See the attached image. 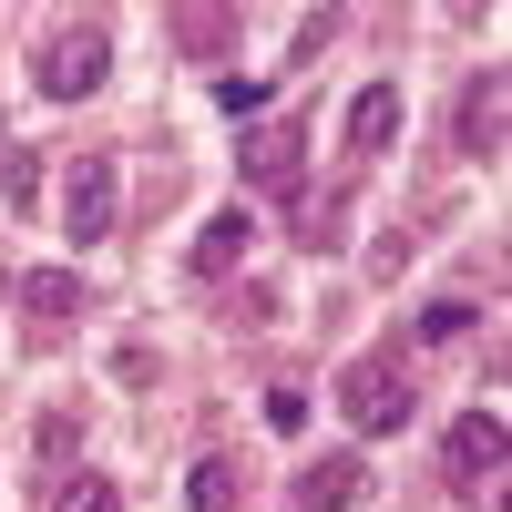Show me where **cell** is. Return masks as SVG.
Segmentation results:
<instances>
[{
	"mask_svg": "<svg viewBox=\"0 0 512 512\" xmlns=\"http://www.w3.org/2000/svg\"><path fill=\"white\" fill-rule=\"evenodd\" d=\"M113 379H123V390H144V379H154V349H144V338H123V349H113Z\"/></svg>",
	"mask_w": 512,
	"mask_h": 512,
	"instance_id": "d6986e66",
	"label": "cell"
},
{
	"mask_svg": "<svg viewBox=\"0 0 512 512\" xmlns=\"http://www.w3.org/2000/svg\"><path fill=\"white\" fill-rule=\"evenodd\" d=\"M52 512H123V492H113L103 472H82V461H72V472L52 482Z\"/></svg>",
	"mask_w": 512,
	"mask_h": 512,
	"instance_id": "4fadbf2b",
	"label": "cell"
},
{
	"mask_svg": "<svg viewBox=\"0 0 512 512\" xmlns=\"http://www.w3.org/2000/svg\"><path fill=\"white\" fill-rule=\"evenodd\" d=\"M287 226H297V246H328V236H338V205H328V195H297Z\"/></svg>",
	"mask_w": 512,
	"mask_h": 512,
	"instance_id": "2e32d148",
	"label": "cell"
},
{
	"mask_svg": "<svg viewBox=\"0 0 512 512\" xmlns=\"http://www.w3.org/2000/svg\"><path fill=\"white\" fill-rule=\"evenodd\" d=\"M246 246H256V216H246V205H226V216L195 226V256H185V267H195V277H226V267H246Z\"/></svg>",
	"mask_w": 512,
	"mask_h": 512,
	"instance_id": "9c48e42d",
	"label": "cell"
},
{
	"mask_svg": "<svg viewBox=\"0 0 512 512\" xmlns=\"http://www.w3.org/2000/svg\"><path fill=\"white\" fill-rule=\"evenodd\" d=\"M338 410H349V431H369V441H400L410 431V369L400 359H349L338 369Z\"/></svg>",
	"mask_w": 512,
	"mask_h": 512,
	"instance_id": "6da1fadb",
	"label": "cell"
},
{
	"mask_svg": "<svg viewBox=\"0 0 512 512\" xmlns=\"http://www.w3.org/2000/svg\"><path fill=\"white\" fill-rule=\"evenodd\" d=\"M185 502H195V512H236V461H195Z\"/></svg>",
	"mask_w": 512,
	"mask_h": 512,
	"instance_id": "5bb4252c",
	"label": "cell"
},
{
	"mask_svg": "<svg viewBox=\"0 0 512 512\" xmlns=\"http://www.w3.org/2000/svg\"><path fill=\"white\" fill-rule=\"evenodd\" d=\"M349 502H369V461L359 451H328V461L297 472V512H349Z\"/></svg>",
	"mask_w": 512,
	"mask_h": 512,
	"instance_id": "52a82bcc",
	"label": "cell"
},
{
	"mask_svg": "<svg viewBox=\"0 0 512 512\" xmlns=\"http://www.w3.org/2000/svg\"><path fill=\"white\" fill-rule=\"evenodd\" d=\"M400 134V82H369V93L349 103V154H379Z\"/></svg>",
	"mask_w": 512,
	"mask_h": 512,
	"instance_id": "8fae6325",
	"label": "cell"
},
{
	"mask_svg": "<svg viewBox=\"0 0 512 512\" xmlns=\"http://www.w3.org/2000/svg\"><path fill=\"white\" fill-rule=\"evenodd\" d=\"M226 41H236V11H226V0H185V11H175V52H195V62H216Z\"/></svg>",
	"mask_w": 512,
	"mask_h": 512,
	"instance_id": "30bf717a",
	"label": "cell"
},
{
	"mask_svg": "<svg viewBox=\"0 0 512 512\" xmlns=\"http://www.w3.org/2000/svg\"><path fill=\"white\" fill-rule=\"evenodd\" d=\"M0 185H11V195H0L11 216H41V205H52V195H41V185H52V164H41L31 144H11V154H0Z\"/></svg>",
	"mask_w": 512,
	"mask_h": 512,
	"instance_id": "7c38bea8",
	"label": "cell"
},
{
	"mask_svg": "<svg viewBox=\"0 0 512 512\" xmlns=\"http://www.w3.org/2000/svg\"><path fill=\"white\" fill-rule=\"evenodd\" d=\"M328 41H338V11H308V21H297V62H318Z\"/></svg>",
	"mask_w": 512,
	"mask_h": 512,
	"instance_id": "ffe728a7",
	"label": "cell"
},
{
	"mask_svg": "<svg viewBox=\"0 0 512 512\" xmlns=\"http://www.w3.org/2000/svg\"><path fill=\"white\" fill-rule=\"evenodd\" d=\"M11 297L31 308V328H72L82 318V277L72 267H11Z\"/></svg>",
	"mask_w": 512,
	"mask_h": 512,
	"instance_id": "ba28073f",
	"label": "cell"
},
{
	"mask_svg": "<svg viewBox=\"0 0 512 512\" xmlns=\"http://www.w3.org/2000/svg\"><path fill=\"white\" fill-rule=\"evenodd\" d=\"M256 103H267V82H256V72H226V82H216V113H256Z\"/></svg>",
	"mask_w": 512,
	"mask_h": 512,
	"instance_id": "ac0fdd59",
	"label": "cell"
},
{
	"mask_svg": "<svg viewBox=\"0 0 512 512\" xmlns=\"http://www.w3.org/2000/svg\"><path fill=\"white\" fill-rule=\"evenodd\" d=\"M72 441H82V420H72V410H41V420H31V451L52 461V472L72 461Z\"/></svg>",
	"mask_w": 512,
	"mask_h": 512,
	"instance_id": "9a60e30c",
	"label": "cell"
},
{
	"mask_svg": "<svg viewBox=\"0 0 512 512\" xmlns=\"http://www.w3.org/2000/svg\"><path fill=\"white\" fill-rule=\"evenodd\" d=\"M472 328V297H441V308H420V338H461Z\"/></svg>",
	"mask_w": 512,
	"mask_h": 512,
	"instance_id": "e0dca14e",
	"label": "cell"
},
{
	"mask_svg": "<svg viewBox=\"0 0 512 512\" xmlns=\"http://www.w3.org/2000/svg\"><path fill=\"white\" fill-rule=\"evenodd\" d=\"M502 93H512V82H502V62H482L472 82H461V123H451V134H461V154H502Z\"/></svg>",
	"mask_w": 512,
	"mask_h": 512,
	"instance_id": "8992f818",
	"label": "cell"
},
{
	"mask_svg": "<svg viewBox=\"0 0 512 512\" xmlns=\"http://www.w3.org/2000/svg\"><path fill=\"white\" fill-rule=\"evenodd\" d=\"M297 164H308V113H256L236 134V175L246 185H297Z\"/></svg>",
	"mask_w": 512,
	"mask_h": 512,
	"instance_id": "277c9868",
	"label": "cell"
},
{
	"mask_svg": "<svg viewBox=\"0 0 512 512\" xmlns=\"http://www.w3.org/2000/svg\"><path fill=\"white\" fill-rule=\"evenodd\" d=\"M52 205H62L72 246H103V236H113V164H103V154H72V164H62V195H52Z\"/></svg>",
	"mask_w": 512,
	"mask_h": 512,
	"instance_id": "5b68a950",
	"label": "cell"
},
{
	"mask_svg": "<svg viewBox=\"0 0 512 512\" xmlns=\"http://www.w3.org/2000/svg\"><path fill=\"white\" fill-rule=\"evenodd\" d=\"M103 72H113V31L103 21H72V31H52L31 52V82L52 103H82V93H103Z\"/></svg>",
	"mask_w": 512,
	"mask_h": 512,
	"instance_id": "7a4b0ae2",
	"label": "cell"
},
{
	"mask_svg": "<svg viewBox=\"0 0 512 512\" xmlns=\"http://www.w3.org/2000/svg\"><path fill=\"white\" fill-rule=\"evenodd\" d=\"M502 461H512L502 410H461V420H451V441H441V472H451V492H492V482H502Z\"/></svg>",
	"mask_w": 512,
	"mask_h": 512,
	"instance_id": "3957f363",
	"label": "cell"
}]
</instances>
